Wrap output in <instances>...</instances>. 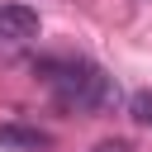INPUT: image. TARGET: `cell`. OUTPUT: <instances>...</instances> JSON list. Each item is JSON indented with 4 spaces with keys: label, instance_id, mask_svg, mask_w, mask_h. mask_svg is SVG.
Segmentation results:
<instances>
[{
    "label": "cell",
    "instance_id": "1",
    "mask_svg": "<svg viewBox=\"0 0 152 152\" xmlns=\"http://www.w3.org/2000/svg\"><path fill=\"white\" fill-rule=\"evenodd\" d=\"M33 71L48 81L52 100H57L66 114H104V109L119 104L114 76H104V71H100L95 62H86V57H43Z\"/></svg>",
    "mask_w": 152,
    "mask_h": 152
},
{
    "label": "cell",
    "instance_id": "2",
    "mask_svg": "<svg viewBox=\"0 0 152 152\" xmlns=\"http://www.w3.org/2000/svg\"><path fill=\"white\" fill-rule=\"evenodd\" d=\"M0 38L5 43H28L38 38V10L33 5H0Z\"/></svg>",
    "mask_w": 152,
    "mask_h": 152
},
{
    "label": "cell",
    "instance_id": "3",
    "mask_svg": "<svg viewBox=\"0 0 152 152\" xmlns=\"http://www.w3.org/2000/svg\"><path fill=\"white\" fill-rule=\"evenodd\" d=\"M52 138L43 133V128H28V124H0V147L5 152H38V147H48Z\"/></svg>",
    "mask_w": 152,
    "mask_h": 152
},
{
    "label": "cell",
    "instance_id": "4",
    "mask_svg": "<svg viewBox=\"0 0 152 152\" xmlns=\"http://www.w3.org/2000/svg\"><path fill=\"white\" fill-rule=\"evenodd\" d=\"M128 119L138 128H152V90H133L128 95Z\"/></svg>",
    "mask_w": 152,
    "mask_h": 152
},
{
    "label": "cell",
    "instance_id": "5",
    "mask_svg": "<svg viewBox=\"0 0 152 152\" xmlns=\"http://www.w3.org/2000/svg\"><path fill=\"white\" fill-rule=\"evenodd\" d=\"M95 152H133V142L128 138H104V142H95Z\"/></svg>",
    "mask_w": 152,
    "mask_h": 152
}]
</instances>
